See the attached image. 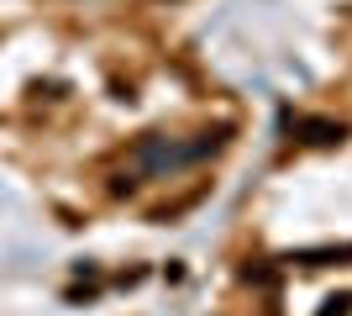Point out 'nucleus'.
Masks as SVG:
<instances>
[{
  "mask_svg": "<svg viewBox=\"0 0 352 316\" xmlns=\"http://www.w3.org/2000/svg\"><path fill=\"white\" fill-rule=\"evenodd\" d=\"M294 132H300V143H316V148H321V143H342L347 127H342V121H326V116H300Z\"/></svg>",
  "mask_w": 352,
  "mask_h": 316,
  "instance_id": "f257e3e1",
  "label": "nucleus"
}]
</instances>
